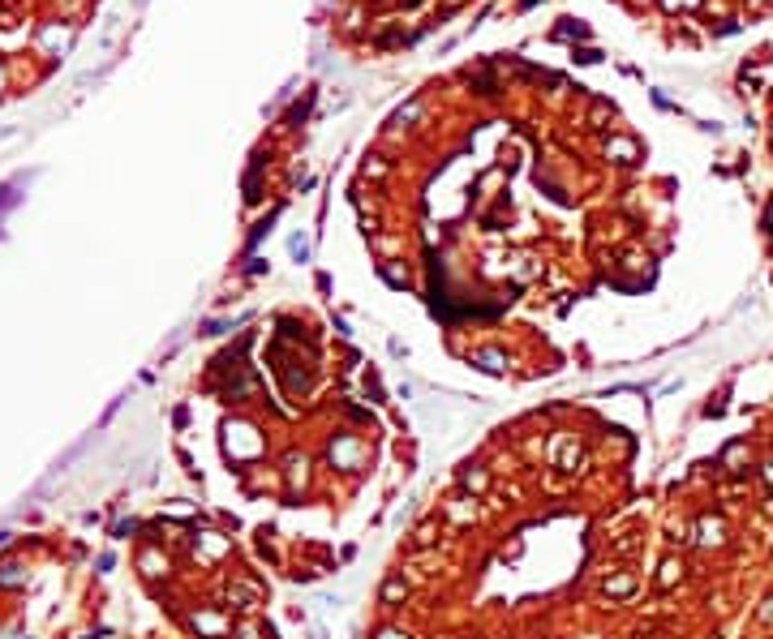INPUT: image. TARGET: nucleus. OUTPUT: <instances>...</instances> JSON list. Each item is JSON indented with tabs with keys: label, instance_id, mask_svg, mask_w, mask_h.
Returning a JSON list of instances; mask_svg holds the SVG:
<instances>
[{
	"label": "nucleus",
	"instance_id": "f257e3e1",
	"mask_svg": "<svg viewBox=\"0 0 773 639\" xmlns=\"http://www.w3.org/2000/svg\"><path fill=\"white\" fill-rule=\"evenodd\" d=\"M5 82H9V69H5V60H0V90H5Z\"/></svg>",
	"mask_w": 773,
	"mask_h": 639
},
{
	"label": "nucleus",
	"instance_id": "7ed1b4c3",
	"mask_svg": "<svg viewBox=\"0 0 773 639\" xmlns=\"http://www.w3.org/2000/svg\"><path fill=\"white\" fill-rule=\"evenodd\" d=\"M529 5H537V0H520V9H529Z\"/></svg>",
	"mask_w": 773,
	"mask_h": 639
},
{
	"label": "nucleus",
	"instance_id": "f03ea898",
	"mask_svg": "<svg viewBox=\"0 0 773 639\" xmlns=\"http://www.w3.org/2000/svg\"><path fill=\"white\" fill-rule=\"evenodd\" d=\"M383 639H404V635H395V631H387V635H383Z\"/></svg>",
	"mask_w": 773,
	"mask_h": 639
},
{
	"label": "nucleus",
	"instance_id": "20e7f679",
	"mask_svg": "<svg viewBox=\"0 0 773 639\" xmlns=\"http://www.w3.org/2000/svg\"><path fill=\"white\" fill-rule=\"evenodd\" d=\"M404 5H421V0H404Z\"/></svg>",
	"mask_w": 773,
	"mask_h": 639
}]
</instances>
